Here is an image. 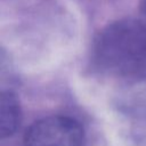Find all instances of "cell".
Masks as SVG:
<instances>
[{
  "instance_id": "obj_4",
  "label": "cell",
  "mask_w": 146,
  "mask_h": 146,
  "mask_svg": "<svg viewBox=\"0 0 146 146\" xmlns=\"http://www.w3.org/2000/svg\"><path fill=\"white\" fill-rule=\"evenodd\" d=\"M22 111L16 95L10 90H5L0 99V132L1 137H10L19 128Z\"/></svg>"
},
{
  "instance_id": "obj_5",
  "label": "cell",
  "mask_w": 146,
  "mask_h": 146,
  "mask_svg": "<svg viewBox=\"0 0 146 146\" xmlns=\"http://www.w3.org/2000/svg\"><path fill=\"white\" fill-rule=\"evenodd\" d=\"M141 10H143L145 19H146V0H141Z\"/></svg>"
},
{
  "instance_id": "obj_3",
  "label": "cell",
  "mask_w": 146,
  "mask_h": 146,
  "mask_svg": "<svg viewBox=\"0 0 146 146\" xmlns=\"http://www.w3.org/2000/svg\"><path fill=\"white\" fill-rule=\"evenodd\" d=\"M114 104L117 111L128 117L146 120V72L124 81L114 96Z\"/></svg>"
},
{
  "instance_id": "obj_2",
  "label": "cell",
  "mask_w": 146,
  "mask_h": 146,
  "mask_svg": "<svg viewBox=\"0 0 146 146\" xmlns=\"http://www.w3.org/2000/svg\"><path fill=\"white\" fill-rule=\"evenodd\" d=\"M25 146H86L81 124L64 115L42 117L30 125L24 136Z\"/></svg>"
},
{
  "instance_id": "obj_1",
  "label": "cell",
  "mask_w": 146,
  "mask_h": 146,
  "mask_svg": "<svg viewBox=\"0 0 146 146\" xmlns=\"http://www.w3.org/2000/svg\"><path fill=\"white\" fill-rule=\"evenodd\" d=\"M91 60L99 72L130 78L146 68V19L123 18L95 38Z\"/></svg>"
}]
</instances>
